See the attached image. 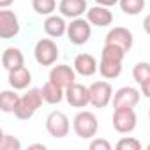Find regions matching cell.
I'll return each mask as SVG.
<instances>
[{"label": "cell", "instance_id": "1", "mask_svg": "<svg viewBox=\"0 0 150 150\" xmlns=\"http://www.w3.org/2000/svg\"><path fill=\"white\" fill-rule=\"evenodd\" d=\"M44 97L41 88H30L25 96L20 97V103L14 110V117L18 120H28L35 115V111L42 106Z\"/></svg>", "mask_w": 150, "mask_h": 150}, {"label": "cell", "instance_id": "2", "mask_svg": "<svg viewBox=\"0 0 150 150\" xmlns=\"http://www.w3.org/2000/svg\"><path fill=\"white\" fill-rule=\"evenodd\" d=\"M72 129L76 132L78 138L81 139H92L97 131H99V122H97V117L92 113V111H80L76 113V117L72 118Z\"/></svg>", "mask_w": 150, "mask_h": 150}, {"label": "cell", "instance_id": "3", "mask_svg": "<svg viewBox=\"0 0 150 150\" xmlns=\"http://www.w3.org/2000/svg\"><path fill=\"white\" fill-rule=\"evenodd\" d=\"M58 46L53 41V37H42L34 46V58L39 65H53L58 60Z\"/></svg>", "mask_w": 150, "mask_h": 150}, {"label": "cell", "instance_id": "4", "mask_svg": "<svg viewBox=\"0 0 150 150\" xmlns=\"http://www.w3.org/2000/svg\"><path fill=\"white\" fill-rule=\"evenodd\" d=\"M67 39L74 46H83L92 37V25L85 18H74L71 23H67Z\"/></svg>", "mask_w": 150, "mask_h": 150}, {"label": "cell", "instance_id": "5", "mask_svg": "<svg viewBox=\"0 0 150 150\" xmlns=\"http://www.w3.org/2000/svg\"><path fill=\"white\" fill-rule=\"evenodd\" d=\"M138 117L134 108H117L113 110V127L120 134H129L136 129Z\"/></svg>", "mask_w": 150, "mask_h": 150}, {"label": "cell", "instance_id": "6", "mask_svg": "<svg viewBox=\"0 0 150 150\" xmlns=\"http://www.w3.org/2000/svg\"><path fill=\"white\" fill-rule=\"evenodd\" d=\"M69 129H71V122L64 111H51L46 117V131L51 138L62 139L69 134Z\"/></svg>", "mask_w": 150, "mask_h": 150}, {"label": "cell", "instance_id": "7", "mask_svg": "<svg viewBox=\"0 0 150 150\" xmlns=\"http://www.w3.org/2000/svg\"><path fill=\"white\" fill-rule=\"evenodd\" d=\"M90 104L94 108H106L110 104V101L113 99V87L110 85V81H94L90 87Z\"/></svg>", "mask_w": 150, "mask_h": 150}, {"label": "cell", "instance_id": "8", "mask_svg": "<svg viewBox=\"0 0 150 150\" xmlns=\"http://www.w3.org/2000/svg\"><path fill=\"white\" fill-rule=\"evenodd\" d=\"M76 69L67 65V64H57L50 69V80L62 87L64 90L69 88L72 83H76Z\"/></svg>", "mask_w": 150, "mask_h": 150}, {"label": "cell", "instance_id": "9", "mask_svg": "<svg viewBox=\"0 0 150 150\" xmlns=\"http://www.w3.org/2000/svg\"><path fill=\"white\" fill-rule=\"evenodd\" d=\"M104 44H115L118 48H122L125 53L131 51L132 44H134V37H132V32L125 27H113L106 37H104Z\"/></svg>", "mask_w": 150, "mask_h": 150}, {"label": "cell", "instance_id": "10", "mask_svg": "<svg viewBox=\"0 0 150 150\" xmlns=\"http://www.w3.org/2000/svg\"><path fill=\"white\" fill-rule=\"evenodd\" d=\"M20 34V20L14 11L2 9L0 11V37L13 39Z\"/></svg>", "mask_w": 150, "mask_h": 150}, {"label": "cell", "instance_id": "11", "mask_svg": "<svg viewBox=\"0 0 150 150\" xmlns=\"http://www.w3.org/2000/svg\"><path fill=\"white\" fill-rule=\"evenodd\" d=\"M65 101L72 108H87L90 104V90L85 85L72 83L69 88H65Z\"/></svg>", "mask_w": 150, "mask_h": 150}, {"label": "cell", "instance_id": "12", "mask_svg": "<svg viewBox=\"0 0 150 150\" xmlns=\"http://www.w3.org/2000/svg\"><path fill=\"white\" fill-rule=\"evenodd\" d=\"M139 103V90L134 87H122L113 94V110L134 108Z\"/></svg>", "mask_w": 150, "mask_h": 150}, {"label": "cell", "instance_id": "13", "mask_svg": "<svg viewBox=\"0 0 150 150\" xmlns=\"http://www.w3.org/2000/svg\"><path fill=\"white\" fill-rule=\"evenodd\" d=\"M88 11L87 0H60L58 2V13L64 18H81Z\"/></svg>", "mask_w": 150, "mask_h": 150}, {"label": "cell", "instance_id": "14", "mask_svg": "<svg viewBox=\"0 0 150 150\" xmlns=\"http://www.w3.org/2000/svg\"><path fill=\"white\" fill-rule=\"evenodd\" d=\"M87 20L90 21L92 27H110L113 23V13L110 11V7H104V6H94V7H88L87 11Z\"/></svg>", "mask_w": 150, "mask_h": 150}, {"label": "cell", "instance_id": "15", "mask_svg": "<svg viewBox=\"0 0 150 150\" xmlns=\"http://www.w3.org/2000/svg\"><path fill=\"white\" fill-rule=\"evenodd\" d=\"M72 67L76 69L78 74H81V76H85V78H90V76H94V74L97 72L99 64H97V60H96L94 55H90V53H80V55H76V58H74Z\"/></svg>", "mask_w": 150, "mask_h": 150}, {"label": "cell", "instance_id": "16", "mask_svg": "<svg viewBox=\"0 0 150 150\" xmlns=\"http://www.w3.org/2000/svg\"><path fill=\"white\" fill-rule=\"evenodd\" d=\"M44 34L53 37V39H58L62 35L67 34V23L64 20L62 14H51V16H46L44 20Z\"/></svg>", "mask_w": 150, "mask_h": 150}, {"label": "cell", "instance_id": "17", "mask_svg": "<svg viewBox=\"0 0 150 150\" xmlns=\"http://www.w3.org/2000/svg\"><path fill=\"white\" fill-rule=\"evenodd\" d=\"M99 72L104 80H115L122 74V60L111 58V57H101L99 62Z\"/></svg>", "mask_w": 150, "mask_h": 150}, {"label": "cell", "instance_id": "18", "mask_svg": "<svg viewBox=\"0 0 150 150\" xmlns=\"http://www.w3.org/2000/svg\"><path fill=\"white\" fill-rule=\"evenodd\" d=\"M9 85L14 88V90H25L30 83H32V72L25 67V65H21V67H18V69H13V71H9Z\"/></svg>", "mask_w": 150, "mask_h": 150}, {"label": "cell", "instance_id": "19", "mask_svg": "<svg viewBox=\"0 0 150 150\" xmlns=\"http://www.w3.org/2000/svg\"><path fill=\"white\" fill-rule=\"evenodd\" d=\"M2 65H4V69L7 72L13 71V69H18L21 65H25V57H23L21 50L14 48V46L6 48L4 53H2Z\"/></svg>", "mask_w": 150, "mask_h": 150}, {"label": "cell", "instance_id": "20", "mask_svg": "<svg viewBox=\"0 0 150 150\" xmlns=\"http://www.w3.org/2000/svg\"><path fill=\"white\" fill-rule=\"evenodd\" d=\"M42 97H44V103L48 104H58L62 103V99L65 97V90L62 87H58L57 83H53L51 80H48L44 85H42Z\"/></svg>", "mask_w": 150, "mask_h": 150}, {"label": "cell", "instance_id": "21", "mask_svg": "<svg viewBox=\"0 0 150 150\" xmlns=\"http://www.w3.org/2000/svg\"><path fill=\"white\" fill-rule=\"evenodd\" d=\"M20 97L16 94V90H4L2 94H0V110H2L4 113H14L18 103H20Z\"/></svg>", "mask_w": 150, "mask_h": 150}, {"label": "cell", "instance_id": "22", "mask_svg": "<svg viewBox=\"0 0 150 150\" xmlns=\"http://www.w3.org/2000/svg\"><path fill=\"white\" fill-rule=\"evenodd\" d=\"M32 9L39 16H51L57 11V0H32Z\"/></svg>", "mask_w": 150, "mask_h": 150}, {"label": "cell", "instance_id": "23", "mask_svg": "<svg viewBox=\"0 0 150 150\" xmlns=\"http://www.w3.org/2000/svg\"><path fill=\"white\" fill-rule=\"evenodd\" d=\"M118 6L124 14L136 16L145 9V0H118Z\"/></svg>", "mask_w": 150, "mask_h": 150}, {"label": "cell", "instance_id": "24", "mask_svg": "<svg viewBox=\"0 0 150 150\" xmlns=\"http://www.w3.org/2000/svg\"><path fill=\"white\" fill-rule=\"evenodd\" d=\"M132 78L138 85L145 83L146 80H150V64L148 62H138L132 67Z\"/></svg>", "mask_w": 150, "mask_h": 150}, {"label": "cell", "instance_id": "25", "mask_svg": "<svg viewBox=\"0 0 150 150\" xmlns=\"http://www.w3.org/2000/svg\"><path fill=\"white\" fill-rule=\"evenodd\" d=\"M0 150H21V143L18 138L7 132H2V136H0Z\"/></svg>", "mask_w": 150, "mask_h": 150}, {"label": "cell", "instance_id": "26", "mask_svg": "<svg viewBox=\"0 0 150 150\" xmlns=\"http://www.w3.org/2000/svg\"><path fill=\"white\" fill-rule=\"evenodd\" d=\"M117 150H141V141L132 136H124L117 141Z\"/></svg>", "mask_w": 150, "mask_h": 150}, {"label": "cell", "instance_id": "27", "mask_svg": "<svg viewBox=\"0 0 150 150\" xmlns=\"http://www.w3.org/2000/svg\"><path fill=\"white\" fill-rule=\"evenodd\" d=\"M90 150H111V143L104 138H94L88 145Z\"/></svg>", "mask_w": 150, "mask_h": 150}, {"label": "cell", "instance_id": "28", "mask_svg": "<svg viewBox=\"0 0 150 150\" xmlns=\"http://www.w3.org/2000/svg\"><path fill=\"white\" fill-rule=\"evenodd\" d=\"M141 94L146 99H150V80H146L145 83H141Z\"/></svg>", "mask_w": 150, "mask_h": 150}, {"label": "cell", "instance_id": "29", "mask_svg": "<svg viewBox=\"0 0 150 150\" xmlns=\"http://www.w3.org/2000/svg\"><path fill=\"white\" fill-rule=\"evenodd\" d=\"M97 6H104V7H113L115 4H118V0H96Z\"/></svg>", "mask_w": 150, "mask_h": 150}, {"label": "cell", "instance_id": "30", "mask_svg": "<svg viewBox=\"0 0 150 150\" xmlns=\"http://www.w3.org/2000/svg\"><path fill=\"white\" fill-rule=\"evenodd\" d=\"M143 30L150 35V14H146L145 20H143Z\"/></svg>", "mask_w": 150, "mask_h": 150}, {"label": "cell", "instance_id": "31", "mask_svg": "<svg viewBox=\"0 0 150 150\" xmlns=\"http://www.w3.org/2000/svg\"><path fill=\"white\" fill-rule=\"evenodd\" d=\"M28 148H30V150H46V145H44V143H34V145H30Z\"/></svg>", "mask_w": 150, "mask_h": 150}, {"label": "cell", "instance_id": "32", "mask_svg": "<svg viewBox=\"0 0 150 150\" xmlns=\"http://www.w3.org/2000/svg\"><path fill=\"white\" fill-rule=\"evenodd\" d=\"M13 2H14V0H0V7H2V9H7Z\"/></svg>", "mask_w": 150, "mask_h": 150}, {"label": "cell", "instance_id": "33", "mask_svg": "<svg viewBox=\"0 0 150 150\" xmlns=\"http://www.w3.org/2000/svg\"><path fill=\"white\" fill-rule=\"evenodd\" d=\"M146 148H148V150H150V143H148V145H146Z\"/></svg>", "mask_w": 150, "mask_h": 150}, {"label": "cell", "instance_id": "34", "mask_svg": "<svg viewBox=\"0 0 150 150\" xmlns=\"http://www.w3.org/2000/svg\"><path fill=\"white\" fill-rule=\"evenodd\" d=\"M148 120H150V110H148Z\"/></svg>", "mask_w": 150, "mask_h": 150}]
</instances>
